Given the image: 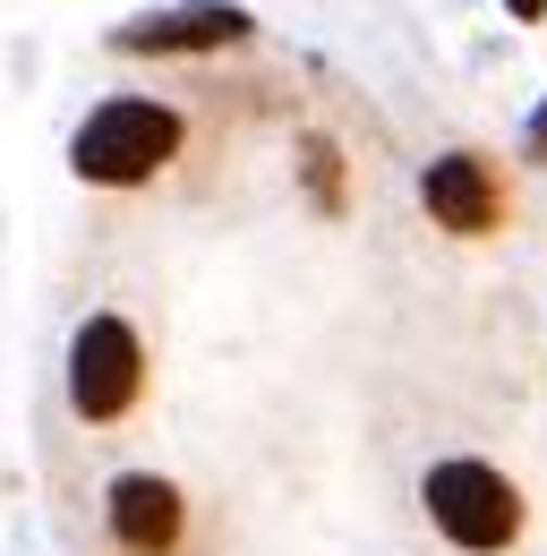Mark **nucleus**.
<instances>
[{
  "mask_svg": "<svg viewBox=\"0 0 547 556\" xmlns=\"http://www.w3.org/2000/svg\"><path fill=\"white\" fill-rule=\"evenodd\" d=\"M505 9H513V17H539V9H547V0H505Z\"/></svg>",
  "mask_w": 547,
  "mask_h": 556,
  "instance_id": "9",
  "label": "nucleus"
},
{
  "mask_svg": "<svg viewBox=\"0 0 547 556\" xmlns=\"http://www.w3.org/2000/svg\"><path fill=\"white\" fill-rule=\"evenodd\" d=\"M531 163H547V103H539V121H531Z\"/></svg>",
  "mask_w": 547,
  "mask_h": 556,
  "instance_id": "8",
  "label": "nucleus"
},
{
  "mask_svg": "<svg viewBox=\"0 0 547 556\" xmlns=\"http://www.w3.org/2000/svg\"><path fill=\"white\" fill-rule=\"evenodd\" d=\"M145 403V334L120 308H94L68 334V412L86 428H120Z\"/></svg>",
  "mask_w": 547,
  "mask_h": 556,
  "instance_id": "3",
  "label": "nucleus"
},
{
  "mask_svg": "<svg viewBox=\"0 0 547 556\" xmlns=\"http://www.w3.org/2000/svg\"><path fill=\"white\" fill-rule=\"evenodd\" d=\"M419 505H428V522H436L462 556H505L513 540H522V522H531L522 488L505 480L496 463H479V454L436 463V471L419 480Z\"/></svg>",
  "mask_w": 547,
  "mask_h": 556,
  "instance_id": "2",
  "label": "nucleus"
},
{
  "mask_svg": "<svg viewBox=\"0 0 547 556\" xmlns=\"http://www.w3.org/2000/svg\"><path fill=\"white\" fill-rule=\"evenodd\" d=\"M180 112L171 103H145V94H112V103H94L86 112V129L68 138V163H77V180H94V189H145L171 154H180Z\"/></svg>",
  "mask_w": 547,
  "mask_h": 556,
  "instance_id": "1",
  "label": "nucleus"
},
{
  "mask_svg": "<svg viewBox=\"0 0 547 556\" xmlns=\"http://www.w3.org/2000/svg\"><path fill=\"white\" fill-rule=\"evenodd\" d=\"M419 206L436 214L445 231H462V240H487V231L505 223L496 163H487V154H436V163L419 172Z\"/></svg>",
  "mask_w": 547,
  "mask_h": 556,
  "instance_id": "5",
  "label": "nucleus"
},
{
  "mask_svg": "<svg viewBox=\"0 0 547 556\" xmlns=\"http://www.w3.org/2000/svg\"><path fill=\"white\" fill-rule=\"evenodd\" d=\"M103 531L120 556H180L189 540V496L163 480V471H120L103 488Z\"/></svg>",
  "mask_w": 547,
  "mask_h": 556,
  "instance_id": "4",
  "label": "nucleus"
},
{
  "mask_svg": "<svg viewBox=\"0 0 547 556\" xmlns=\"http://www.w3.org/2000/svg\"><path fill=\"white\" fill-rule=\"evenodd\" d=\"M249 9L240 0H189V9H154V17H129L112 26L120 52H222V43H249Z\"/></svg>",
  "mask_w": 547,
  "mask_h": 556,
  "instance_id": "6",
  "label": "nucleus"
},
{
  "mask_svg": "<svg viewBox=\"0 0 547 556\" xmlns=\"http://www.w3.org/2000/svg\"><path fill=\"white\" fill-rule=\"evenodd\" d=\"M300 172H308V198H317L326 214H342V154H334V138L300 146Z\"/></svg>",
  "mask_w": 547,
  "mask_h": 556,
  "instance_id": "7",
  "label": "nucleus"
}]
</instances>
